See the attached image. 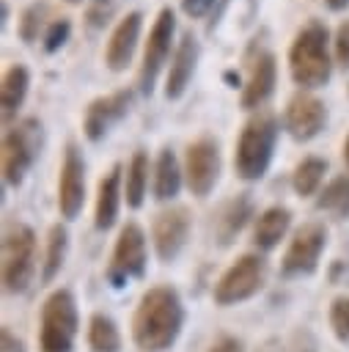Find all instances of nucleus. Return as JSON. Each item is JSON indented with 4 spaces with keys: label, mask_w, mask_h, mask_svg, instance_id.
<instances>
[{
    "label": "nucleus",
    "mask_w": 349,
    "mask_h": 352,
    "mask_svg": "<svg viewBox=\"0 0 349 352\" xmlns=\"http://www.w3.org/2000/svg\"><path fill=\"white\" fill-rule=\"evenodd\" d=\"M264 278H267V261L256 253H245L220 275L214 286V302L217 305L242 302L264 286Z\"/></svg>",
    "instance_id": "9"
},
{
    "label": "nucleus",
    "mask_w": 349,
    "mask_h": 352,
    "mask_svg": "<svg viewBox=\"0 0 349 352\" xmlns=\"http://www.w3.org/2000/svg\"><path fill=\"white\" fill-rule=\"evenodd\" d=\"M184 168L170 146H162L154 160V198L157 201H173L181 190Z\"/></svg>",
    "instance_id": "22"
},
{
    "label": "nucleus",
    "mask_w": 349,
    "mask_h": 352,
    "mask_svg": "<svg viewBox=\"0 0 349 352\" xmlns=\"http://www.w3.org/2000/svg\"><path fill=\"white\" fill-rule=\"evenodd\" d=\"M63 3H69V6H80L82 0H63Z\"/></svg>",
    "instance_id": "39"
},
{
    "label": "nucleus",
    "mask_w": 349,
    "mask_h": 352,
    "mask_svg": "<svg viewBox=\"0 0 349 352\" xmlns=\"http://www.w3.org/2000/svg\"><path fill=\"white\" fill-rule=\"evenodd\" d=\"M121 0H88L85 3V28L88 30H104V25L113 22Z\"/></svg>",
    "instance_id": "30"
},
{
    "label": "nucleus",
    "mask_w": 349,
    "mask_h": 352,
    "mask_svg": "<svg viewBox=\"0 0 349 352\" xmlns=\"http://www.w3.org/2000/svg\"><path fill=\"white\" fill-rule=\"evenodd\" d=\"M121 165L115 162L96 184V209H93V226L99 231H107L118 220V206H121Z\"/></svg>",
    "instance_id": "20"
},
{
    "label": "nucleus",
    "mask_w": 349,
    "mask_h": 352,
    "mask_svg": "<svg viewBox=\"0 0 349 352\" xmlns=\"http://www.w3.org/2000/svg\"><path fill=\"white\" fill-rule=\"evenodd\" d=\"M333 36L322 19H308L291 38L286 60L289 77L300 91H319L333 77Z\"/></svg>",
    "instance_id": "2"
},
{
    "label": "nucleus",
    "mask_w": 349,
    "mask_h": 352,
    "mask_svg": "<svg viewBox=\"0 0 349 352\" xmlns=\"http://www.w3.org/2000/svg\"><path fill=\"white\" fill-rule=\"evenodd\" d=\"M5 22H8V0L0 3V28H5Z\"/></svg>",
    "instance_id": "37"
},
{
    "label": "nucleus",
    "mask_w": 349,
    "mask_h": 352,
    "mask_svg": "<svg viewBox=\"0 0 349 352\" xmlns=\"http://www.w3.org/2000/svg\"><path fill=\"white\" fill-rule=\"evenodd\" d=\"M77 336V302L69 289H55L41 305V352H69Z\"/></svg>",
    "instance_id": "7"
},
{
    "label": "nucleus",
    "mask_w": 349,
    "mask_h": 352,
    "mask_svg": "<svg viewBox=\"0 0 349 352\" xmlns=\"http://www.w3.org/2000/svg\"><path fill=\"white\" fill-rule=\"evenodd\" d=\"M253 217V198L250 192H239L234 198H228L225 204H220L214 220H212V228H214V236L220 245H231L236 239V234L247 226V220Z\"/></svg>",
    "instance_id": "19"
},
{
    "label": "nucleus",
    "mask_w": 349,
    "mask_h": 352,
    "mask_svg": "<svg viewBox=\"0 0 349 352\" xmlns=\"http://www.w3.org/2000/svg\"><path fill=\"white\" fill-rule=\"evenodd\" d=\"M49 22H52L49 19V3L38 0V3H30V6L22 8L19 22H16V33L25 44H36V41L44 38V30H47Z\"/></svg>",
    "instance_id": "27"
},
{
    "label": "nucleus",
    "mask_w": 349,
    "mask_h": 352,
    "mask_svg": "<svg viewBox=\"0 0 349 352\" xmlns=\"http://www.w3.org/2000/svg\"><path fill=\"white\" fill-rule=\"evenodd\" d=\"M190 228H192V214L187 206H170L159 212L151 223V242H154L157 258L165 264L173 261L184 250Z\"/></svg>",
    "instance_id": "15"
},
{
    "label": "nucleus",
    "mask_w": 349,
    "mask_h": 352,
    "mask_svg": "<svg viewBox=\"0 0 349 352\" xmlns=\"http://www.w3.org/2000/svg\"><path fill=\"white\" fill-rule=\"evenodd\" d=\"M66 250H69V231H66V226L55 223V226L49 228V234H47L44 267H41V280H44V283H49V280L60 272V267H63V261H66Z\"/></svg>",
    "instance_id": "28"
},
{
    "label": "nucleus",
    "mask_w": 349,
    "mask_h": 352,
    "mask_svg": "<svg viewBox=\"0 0 349 352\" xmlns=\"http://www.w3.org/2000/svg\"><path fill=\"white\" fill-rule=\"evenodd\" d=\"M209 352H242V341L234 338V336H220Z\"/></svg>",
    "instance_id": "35"
},
{
    "label": "nucleus",
    "mask_w": 349,
    "mask_h": 352,
    "mask_svg": "<svg viewBox=\"0 0 349 352\" xmlns=\"http://www.w3.org/2000/svg\"><path fill=\"white\" fill-rule=\"evenodd\" d=\"M283 126L297 143H308L327 126V104L311 91H297L286 102Z\"/></svg>",
    "instance_id": "13"
},
{
    "label": "nucleus",
    "mask_w": 349,
    "mask_h": 352,
    "mask_svg": "<svg viewBox=\"0 0 349 352\" xmlns=\"http://www.w3.org/2000/svg\"><path fill=\"white\" fill-rule=\"evenodd\" d=\"M140 33H143V14L140 11H126L115 28L110 30V38L104 44V66L110 72H126L132 58H135V50H137V41H140Z\"/></svg>",
    "instance_id": "18"
},
{
    "label": "nucleus",
    "mask_w": 349,
    "mask_h": 352,
    "mask_svg": "<svg viewBox=\"0 0 349 352\" xmlns=\"http://www.w3.org/2000/svg\"><path fill=\"white\" fill-rule=\"evenodd\" d=\"M327 248V228L324 223H305L294 231L283 258H280V272L283 278H297V275H311L319 267V258Z\"/></svg>",
    "instance_id": "11"
},
{
    "label": "nucleus",
    "mask_w": 349,
    "mask_h": 352,
    "mask_svg": "<svg viewBox=\"0 0 349 352\" xmlns=\"http://www.w3.org/2000/svg\"><path fill=\"white\" fill-rule=\"evenodd\" d=\"M88 344L93 352H118L121 349V333L115 322L104 314H93L88 322Z\"/></svg>",
    "instance_id": "29"
},
{
    "label": "nucleus",
    "mask_w": 349,
    "mask_h": 352,
    "mask_svg": "<svg viewBox=\"0 0 349 352\" xmlns=\"http://www.w3.org/2000/svg\"><path fill=\"white\" fill-rule=\"evenodd\" d=\"M132 96H135L132 88H118V91H110V94H102V96L91 99L88 107H85V116H82V135L91 143L104 140L110 126L118 124L129 113Z\"/></svg>",
    "instance_id": "14"
},
{
    "label": "nucleus",
    "mask_w": 349,
    "mask_h": 352,
    "mask_svg": "<svg viewBox=\"0 0 349 352\" xmlns=\"http://www.w3.org/2000/svg\"><path fill=\"white\" fill-rule=\"evenodd\" d=\"M184 182L190 187L192 195L198 198H206L217 179H220V170H223V157H220V143L209 135L192 140L187 148H184Z\"/></svg>",
    "instance_id": "8"
},
{
    "label": "nucleus",
    "mask_w": 349,
    "mask_h": 352,
    "mask_svg": "<svg viewBox=\"0 0 349 352\" xmlns=\"http://www.w3.org/2000/svg\"><path fill=\"white\" fill-rule=\"evenodd\" d=\"M327 173V160L324 157H302L291 173V187L300 198L308 195H319L322 192V182Z\"/></svg>",
    "instance_id": "25"
},
{
    "label": "nucleus",
    "mask_w": 349,
    "mask_h": 352,
    "mask_svg": "<svg viewBox=\"0 0 349 352\" xmlns=\"http://www.w3.org/2000/svg\"><path fill=\"white\" fill-rule=\"evenodd\" d=\"M316 209L333 214L335 220H349V176L330 179L316 198Z\"/></svg>",
    "instance_id": "26"
},
{
    "label": "nucleus",
    "mask_w": 349,
    "mask_h": 352,
    "mask_svg": "<svg viewBox=\"0 0 349 352\" xmlns=\"http://www.w3.org/2000/svg\"><path fill=\"white\" fill-rule=\"evenodd\" d=\"M324 3H327L330 11H344V8L349 6V0H324Z\"/></svg>",
    "instance_id": "36"
},
{
    "label": "nucleus",
    "mask_w": 349,
    "mask_h": 352,
    "mask_svg": "<svg viewBox=\"0 0 349 352\" xmlns=\"http://www.w3.org/2000/svg\"><path fill=\"white\" fill-rule=\"evenodd\" d=\"M69 36H71V19H69V16H55V19L47 25V30H44L41 50H44L47 55H55V52H60V50L66 47Z\"/></svg>",
    "instance_id": "31"
},
{
    "label": "nucleus",
    "mask_w": 349,
    "mask_h": 352,
    "mask_svg": "<svg viewBox=\"0 0 349 352\" xmlns=\"http://www.w3.org/2000/svg\"><path fill=\"white\" fill-rule=\"evenodd\" d=\"M198 63H201V41H198V36H192V30H184L179 36L176 52H173L168 72H165L162 94L168 102H179L187 94V88L198 72Z\"/></svg>",
    "instance_id": "17"
},
{
    "label": "nucleus",
    "mask_w": 349,
    "mask_h": 352,
    "mask_svg": "<svg viewBox=\"0 0 349 352\" xmlns=\"http://www.w3.org/2000/svg\"><path fill=\"white\" fill-rule=\"evenodd\" d=\"M148 151L137 148L126 165V179H124V201L129 209H140L146 201V190H148Z\"/></svg>",
    "instance_id": "24"
},
{
    "label": "nucleus",
    "mask_w": 349,
    "mask_h": 352,
    "mask_svg": "<svg viewBox=\"0 0 349 352\" xmlns=\"http://www.w3.org/2000/svg\"><path fill=\"white\" fill-rule=\"evenodd\" d=\"M291 226V212L286 206H269L256 217L253 226V245L258 250H272L280 245V239L286 236Z\"/></svg>",
    "instance_id": "23"
},
{
    "label": "nucleus",
    "mask_w": 349,
    "mask_h": 352,
    "mask_svg": "<svg viewBox=\"0 0 349 352\" xmlns=\"http://www.w3.org/2000/svg\"><path fill=\"white\" fill-rule=\"evenodd\" d=\"M30 91V72L25 63H11L3 72V82H0V113H3V124L16 118V110L25 104V96Z\"/></svg>",
    "instance_id": "21"
},
{
    "label": "nucleus",
    "mask_w": 349,
    "mask_h": 352,
    "mask_svg": "<svg viewBox=\"0 0 349 352\" xmlns=\"http://www.w3.org/2000/svg\"><path fill=\"white\" fill-rule=\"evenodd\" d=\"M333 60L341 69H349V19H344L333 33Z\"/></svg>",
    "instance_id": "33"
},
{
    "label": "nucleus",
    "mask_w": 349,
    "mask_h": 352,
    "mask_svg": "<svg viewBox=\"0 0 349 352\" xmlns=\"http://www.w3.org/2000/svg\"><path fill=\"white\" fill-rule=\"evenodd\" d=\"M44 146V124L38 118H22L3 135L0 146V165H3V179L11 187H19L33 168L36 157L41 154Z\"/></svg>",
    "instance_id": "5"
},
{
    "label": "nucleus",
    "mask_w": 349,
    "mask_h": 352,
    "mask_svg": "<svg viewBox=\"0 0 349 352\" xmlns=\"http://www.w3.org/2000/svg\"><path fill=\"white\" fill-rule=\"evenodd\" d=\"M85 204V160L74 143L66 146L58 173V209L63 220H74Z\"/></svg>",
    "instance_id": "16"
},
{
    "label": "nucleus",
    "mask_w": 349,
    "mask_h": 352,
    "mask_svg": "<svg viewBox=\"0 0 349 352\" xmlns=\"http://www.w3.org/2000/svg\"><path fill=\"white\" fill-rule=\"evenodd\" d=\"M36 234L25 223H11L3 234V289L19 294L30 286L36 272Z\"/></svg>",
    "instance_id": "6"
},
{
    "label": "nucleus",
    "mask_w": 349,
    "mask_h": 352,
    "mask_svg": "<svg viewBox=\"0 0 349 352\" xmlns=\"http://www.w3.org/2000/svg\"><path fill=\"white\" fill-rule=\"evenodd\" d=\"M214 6H217V0H181L179 3L181 14L190 16V19H203L206 14L214 11Z\"/></svg>",
    "instance_id": "34"
},
{
    "label": "nucleus",
    "mask_w": 349,
    "mask_h": 352,
    "mask_svg": "<svg viewBox=\"0 0 349 352\" xmlns=\"http://www.w3.org/2000/svg\"><path fill=\"white\" fill-rule=\"evenodd\" d=\"M176 44H179L176 41V11L170 6H162L148 28L140 66H137V91L143 96L154 94L159 74L165 72V66L170 63V58L176 52Z\"/></svg>",
    "instance_id": "4"
},
{
    "label": "nucleus",
    "mask_w": 349,
    "mask_h": 352,
    "mask_svg": "<svg viewBox=\"0 0 349 352\" xmlns=\"http://www.w3.org/2000/svg\"><path fill=\"white\" fill-rule=\"evenodd\" d=\"M247 74H245V85L239 91V104L247 113H258L269 96L275 94L278 85V58L272 50L264 47H250L247 50Z\"/></svg>",
    "instance_id": "10"
},
{
    "label": "nucleus",
    "mask_w": 349,
    "mask_h": 352,
    "mask_svg": "<svg viewBox=\"0 0 349 352\" xmlns=\"http://www.w3.org/2000/svg\"><path fill=\"white\" fill-rule=\"evenodd\" d=\"M344 162H346V165H349V138H346V140H344Z\"/></svg>",
    "instance_id": "38"
},
{
    "label": "nucleus",
    "mask_w": 349,
    "mask_h": 352,
    "mask_svg": "<svg viewBox=\"0 0 349 352\" xmlns=\"http://www.w3.org/2000/svg\"><path fill=\"white\" fill-rule=\"evenodd\" d=\"M330 327L338 341L349 344V297H335L330 305Z\"/></svg>",
    "instance_id": "32"
},
{
    "label": "nucleus",
    "mask_w": 349,
    "mask_h": 352,
    "mask_svg": "<svg viewBox=\"0 0 349 352\" xmlns=\"http://www.w3.org/2000/svg\"><path fill=\"white\" fill-rule=\"evenodd\" d=\"M146 234L137 223H126L118 231L115 248H113V264L107 270V278L113 286H124L126 278H143L146 272Z\"/></svg>",
    "instance_id": "12"
},
{
    "label": "nucleus",
    "mask_w": 349,
    "mask_h": 352,
    "mask_svg": "<svg viewBox=\"0 0 349 352\" xmlns=\"http://www.w3.org/2000/svg\"><path fill=\"white\" fill-rule=\"evenodd\" d=\"M184 322L181 297L170 286H154L140 297L132 319V338L140 352H165Z\"/></svg>",
    "instance_id": "1"
},
{
    "label": "nucleus",
    "mask_w": 349,
    "mask_h": 352,
    "mask_svg": "<svg viewBox=\"0 0 349 352\" xmlns=\"http://www.w3.org/2000/svg\"><path fill=\"white\" fill-rule=\"evenodd\" d=\"M278 138L280 121L272 110H258L245 121L234 146V170L242 182H258L269 170Z\"/></svg>",
    "instance_id": "3"
}]
</instances>
